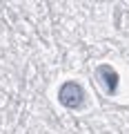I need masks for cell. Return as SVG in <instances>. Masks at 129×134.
<instances>
[{
    "label": "cell",
    "mask_w": 129,
    "mask_h": 134,
    "mask_svg": "<svg viewBox=\"0 0 129 134\" xmlns=\"http://www.w3.org/2000/svg\"><path fill=\"white\" fill-rule=\"evenodd\" d=\"M98 74L105 78V87H107L109 92H114V90H116V83H118V74H116L111 67H107V65H102L100 69H98Z\"/></svg>",
    "instance_id": "obj_2"
},
{
    "label": "cell",
    "mask_w": 129,
    "mask_h": 134,
    "mask_svg": "<svg viewBox=\"0 0 129 134\" xmlns=\"http://www.w3.org/2000/svg\"><path fill=\"white\" fill-rule=\"evenodd\" d=\"M58 98L65 107H80L82 105V98H85V92L78 83H65L58 92Z\"/></svg>",
    "instance_id": "obj_1"
}]
</instances>
